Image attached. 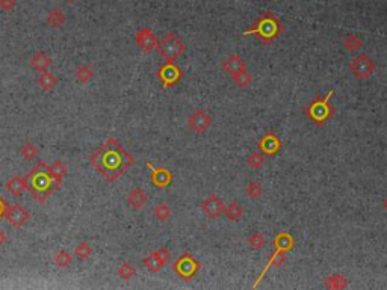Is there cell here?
<instances>
[{
	"instance_id": "cell-1",
	"label": "cell",
	"mask_w": 387,
	"mask_h": 290,
	"mask_svg": "<svg viewBox=\"0 0 387 290\" xmlns=\"http://www.w3.org/2000/svg\"><path fill=\"white\" fill-rule=\"evenodd\" d=\"M91 164L106 177L108 181H115L133 164V157L115 138H111L91 156Z\"/></svg>"
},
{
	"instance_id": "cell-2",
	"label": "cell",
	"mask_w": 387,
	"mask_h": 290,
	"mask_svg": "<svg viewBox=\"0 0 387 290\" xmlns=\"http://www.w3.org/2000/svg\"><path fill=\"white\" fill-rule=\"evenodd\" d=\"M28 181V189L32 194L34 200H37L38 203H44L47 198H50L56 191H58V184L53 178V175L50 174L48 166L44 162H38L37 165L31 169V172L24 177Z\"/></svg>"
},
{
	"instance_id": "cell-3",
	"label": "cell",
	"mask_w": 387,
	"mask_h": 290,
	"mask_svg": "<svg viewBox=\"0 0 387 290\" xmlns=\"http://www.w3.org/2000/svg\"><path fill=\"white\" fill-rule=\"evenodd\" d=\"M281 31H283V26L278 21V18L274 14H271V12H265L257 21L253 24L251 29H248V31L244 32V35H253V34H256V35L260 37L259 38L260 41L265 42V44H269V42H272L277 38V35Z\"/></svg>"
},
{
	"instance_id": "cell-4",
	"label": "cell",
	"mask_w": 387,
	"mask_h": 290,
	"mask_svg": "<svg viewBox=\"0 0 387 290\" xmlns=\"http://www.w3.org/2000/svg\"><path fill=\"white\" fill-rule=\"evenodd\" d=\"M158 51L159 55L167 61V62H174L177 58H180L185 50H186V45L183 42L180 41L174 34H167L161 41H158Z\"/></svg>"
},
{
	"instance_id": "cell-5",
	"label": "cell",
	"mask_w": 387,
	"mask_h": 290,
	"mask_svg": "<svg viewBox=\"0 0 387 290\" xmlns=\"http://www.w3.org/2000/svg\"><path fill=\"white\" fill-rule=\"evenodd\" d=\"M349 70L351 73L354 74V77L363 81V79H368L374 74L375 71V64L374 61L366 56V55H360L357 58H354L349 64Z\"/></svg>"
},
{
	"instance_id": "cell-6",
	"label": "cell",
	"mask_w": 387,
	"mask_h": 290,
	"mask_svg": "<svg viewBox=\"0 0 387 290\" xmlns=\"http://www.w3.org/2000/svg\"><path fill=\"white\" fill-rule=\"evenodd\" d=\"M170 258H171V252L168 249L159 248L156 249L154 252H151L150 255H147L144 258V261H142V265H144V268L148 272L156 274V272H159L170 261Z\"/></svg>"
},
{
	"instance_id": "cell-7",
	"label": "cell",
	"mask_w": 387,
	"mask_h": 290,
	"mask_svg": "<svg viewBox=\"0 0 387 290\" xmlns=\"http://www.w3.org/2000/svg\"><path fill=\"white\" fill-rule=\"evenodd\" d=\"M5 219L9 222V225H12L14 228H23L29 219H31V213L28 208H24L20 204H12L8 206L5 212Z\"/></svg>"
},
{
	"instance_id": "cell-8",
	"label": "cell",
	"mask_w": 387,
	"mask_h": 290,
	"mask_svg": "<svg viewBox=\"0 0 387 290\" xmlns=\"http://www.w3.org/2000/svg\"><path fill=\"white\" fill-rule=\"evenodd\" d=\"M198 269H200V263H198L195 258H192L189 254H183V255L174 263V271H175L182 278H185V280L192 278V277L197 274Z\"/></svg>"
},
{
	"instance_id": "cell-9",
	"label": "cell",
	"mask_w": 387,
	"mask_h": 290,
	"mask_svg": "<svg viewBox=\"0 0 387 290\" xmlns=\"http://www.w3.org/2000/svg\"><path fill=\"white\" fill-rule=\"evenodd\" d=\"M333 95V91H330L328 94H327V97L325 98H322V100H316L312 106H310V109H308V114H310V117L316 121V123H324L328 117H330V114H331V108L328 106V98Z\"/></svg>"
},
{
	"instance_id": "cell-10",
	"label": "cell",
	"mask_w": 387,
	"mask_h": 290,
	"mask_svg": "<svg viewBox=\"0 0 387 290\" xmlns=\"http://www.w3.org/2000/svg\"><path fill=\"white\" fill-rule=\"evenodd\" d=\"M200 208L203 210V213L211 218V219H216L221 213H224V208H225V203L221 197L218 195H209L201 204H200Z\"/></svg>"
},
{
	"instance_id": "cell-11",
	"label": "cell",
	"mask_w": 387,
	"mask_h": 290,
	"mask_svg": "<svg viewBox=\"0 0 387 290\" xmlns=\"http://www.w3.org/2000/svg\"><path fill=\"white\" fill-rule=\"evenodd\" d=\"M188 124H189V127H191L194 131H197V133H204V131L211 127V124H212V118L209 117L208 112L198 109V111H195V112L189 117Z\"/></svg>"
},
{
	"instance_id": "cell-12",
	"label": "cell",
	"mask_w": 387,
	"mask_h": 290,
	"mask_svg": "<svg viewBox=\"0 0 387 290\" xmlns=\"http://www.w3.org/2000/svg\"><path fill=\"white\" fill-rule=\"evenodd\" d=\"M159 79L162 81L164 83V86L165 88H170L171 85L174 83H177L180 81V77H182V71H180V68L175 65V64H172V62H167L161 70H159Z\"/></svg>"
},
{
	"instance_id": "cell-13",
	"label": "cell",
	"mask_w": 387,
	"mask_h": 290,
	"mask_svg": "<svg viewBox=\"0 0 387 290\" xmlns=\"http://www.w3.org/2000/svg\"><path fill=\"white\" fill-rule=\"evenodd\" d=\"M136 44L144 51H151L158 47V38L148 28H142L136 34Z\"/></svg>"
},
{
	"instance_id": "cell-14",
	"label": "cell",
	"mask_w": 387,
	"mask_h": 290,
	"mask_svg": "<svg viewBox=\"0 0 387 290\" xmlns=\"http://www.w3.org/2000/svg\"><path fill=\"white\" fill-rule=\"evenodd\" d=\"M222 68H224V71H225L231 79H233L235 76H238V74L247 71L245 62H244L238 55H231L230 58H227V59L224 61V64H222Z\"/></svg>"
},
{
	"instance_id": "cell-15",
	"label": "cell",
	"mask_w": 387,
	"mask_h": 290,
	"mask_svg": "<svg viewBox=\"0 0 387 290\" xmlns=\"http://www.w3.org/2000/svg\"><path fill=\"white\" fill-rule=\"evenodd\" d=\"M151 169V181L156 188H165L171 183V172L167 168H153L151 164H147Z\"/></svg>"
},
{
	"instance_id": "cell-16",
	"label": "cell",
	"mask_w": 387,
	"mask_h": 290,
	"mask_svg": "<svg viewBox=\"0 0 387 290\" xmlns=\"http://www.w3.org/2000/svg\"><path fill=\"white\" fill-rule=\"evenodd\" d=\"M147 201H148V197H147V194L141 188L132 189L129 192V195H127V204L132 208H135V210H141L147 204Z\"/></svg>"
},
{
	"instance_id": "cell-17",
	"label": "cell",
	"mask_w": 387,
	"mask_h": 290,
	"mask_svg": "<svg viewBox=\"0 0 387 290\" xmlns=\"http://www.w3.org/2000/svg\"><path fill=\"white\" fill-rule=\"evenodd\" d=\"M31 67L38 71V73H43V71H47L48 67L51 65V58L48 55H45L44 51H37L32 55L31 61H29Z\"/></svg>"
},
{
	"instance_id": "cell-18",
	"label": "cell",
	"mask_w": 387,
	"mask_h": 290,
	"mask_svg": "<svg viewBox=\"0 0 387 290\" xmlns=\"http://www.w3.org/2000/svg\"><path fill=\"white\" fill-rule=\"evenodd\" d=\"M6 189L11 195L20 197L28 189V181H26V178H21L20 175H14L6 181Z\"/></svg>"
},
{
	"instance_id": "cell-19",
	"label": "cell",
	"mask_w": 387,
	"mask_h": 290,
	"mask_svg": "<svg viewBox=\"0 0 387 290\" xmlns=\"http://www.w3.org/2000/svg\"><path fill=\"white\" fill-rule=\"evenodd\" d=\"M47 23L51 26V28H62L67 21V17H65V12L61 9V8H51L48 12H47Z\"/></svg>"
},
{
	"instance_id": "cell-20",
	"label": "cell",
	"mask_w": 387,
	"mask_h": 290,
	"mask_svg": "<svg viewBox=\"0 0 387 290\" xmlns=\"http://www.w3.org/2000/svg\"><path fill=\"white\" fill-rule=\"evenodd\" d=\"M281 144L280 141L274 136V135H266L262 141H260V148L266 153V154H274L280 150Z\"/></svg>"
},
{
	"instance_id": "cell-21",
	"label": "cell",
	"mask_w": 387,
	"mask_h": 290,
	"mask_svg": "<svg viewBox=\"0 0 387 290\" xmlns=\"http://www.w3.org/2000/svg\"><path fill=\"white\" fill-rule=\"evenodd\" d=\"M48 169H50V174L53 175V178H55L56 184H58V186H61V184H62V181H64V178H65V175H67V172H68V169H67L65 164H64V162H61V161H55L51 165L48 166Z\"/></svg>"
},
{
	"instance_id": "cell-22",
	"label": "cell",
	"mask_w": 387,
	"mask_h": 290,
	"mask_svg": "<svg viewBox=\"0 0 387 290\" xmlns=\"http://www.w3.org/2000/svg\"><path fill=\"white\" fill-rule=\"evenodd\" d=\"M324 284L327 289H345L348 286V281H346V277L341 275V274H334V275H330L324 280Z\"/></svg>"
},
{
	"instance_id": "cell-23",
	"label": "cell",
	"mask_w": 387,
	"mask_h": 290,
	"mask_svg": "<svg viewBox=\"0 0 387 290\" xmlns=\"http://www.w3.org/2000/svg\"><path fill=\"white\" fill-rule=\"evenodd\" d=\"M224 213H225L228 221H239L241 216L244 215V207L238 201H231L228 206H225Z\"/></svg>"
},
{
	"instance_id": "cell-24",
	"label": "cell",
	"mask_w": 387,
	"mask_h": 290,
	"mask_svg": "<svg viewBox=\"0 0 387 290\" xmlns=\"http://www.w3.org/2000/svg\"><path fill=\"white\" fill-rule=\"evenodd\" d=\"M56 83H58L56 76H55V74H51L50 71H43V73H41V76L38 77V85L41 86V89L45 91V92L51 91V89L56 86Z\"/></svg>"
},
{
	"instance_id": "cell-25",
	"label": "cell",
	"mask_w": 387,
	"mask_h": 290,
	"mask_svg": "<svg viewBox=\"0 0 387 290\" xmlns=\"http://www.w3.org/2000/svg\"><path fill=\"white\" fill-rule=\"evenodd\" d=\"M53 261L56 263V266H59V268H68L71 263H73V255L68 252V251H65V249H62V251H58L56 254H55V257H53Z\"/></svg>"
},
{
	"instance_id": "cell-26",
	"label": "cell",
	"mask_w": 387,
	"mask_h": 290,
	"mask_svg": "<svg viewBox=\"0 0 387 290\" xmlns=\"http://www.w3.org/2000/svg\"><path fill=\"white\" fill-rule=\"evenodd\" d=\"M94 77V71H92V68L89 67V65H81L78 70H76V79H78V82L82 83V85H85L88 83L91 79Z\"/></svg>"
},
{
	"instance_id": "cell-27",
	"label": "cell",
	"mask_w": 387,
	"mask_h": 290,
	"mask_svg": "<svg viewBox=\"0 0 387 290\" xmlns=\"http://www.w3.org/2000/svg\"><path fill=\"white\" fill-rule=\"evenodd\" d=\"M38 154H40V150H38V147L35 145V144H24L23 147H21V156H23V159H26L28 162H32V161H35L37 157H38Z\"/></svg>"
},
{
	"instance_id": "cell-28",
	"label": "cell",
	"mask_w": 387,
	"mask_h": 290,
	"mask_svg": "<svg viewBox=\"0 0 387 290\" xmlns=\"http://www.w3.org/2000/svg\"><path fill=\"white\" fill-rule=\"evenodd\" d=\"M153 215H154V218L156 219H159V221H162V222H165V221H168L170 219V216H171V208L168 204H165V203H162V204H158L154 210H153Z\"/></svg>"
},
{
	"instance_id": "cell-29",
	"label": "cell",
	"mask_w": 387,
	"mask_h": 290,
	"mask_svg": "<svg viewBox=\"0 0 387 290\" xmlns=\"http://www.w3.org/2000/svg\"><path fill=\"white\" fill-rule=\"evenodd\" d=\"M74 254L79 260H88L92 255V248L86 242H79L74 248Z\"/></svg>"
},
{
	"instance_id": "cell-30",
	"label": "cell",
	"mask_w": 387,
	"mask_h": 290,
	"mask_svg": "<svg viewBox=\"0 0 387 290\" xmlns=\"http://www.w3.org/2000/svg\"><path fill=\"white\" fill-rule=\"evenodd\" d=\"M247 195L251 198V200H259L262 195H263V188L259 181H251L247 184V189H245Z\"/></svg>"
},
{
	"instance_id": "cell-31",
	"label": "cell",
	"mask_w": 387,
	"mask_h": 290,
	"mask_svg": "<svg viewBox=\"0 0 387 290\" xmlns=\"http://www.w3.org/2000/svg\"><path fill=\"white\" fill-rule=\"evenodd\" d=\"M275 247L288 251V249H291L294 247V241H292V238H291L288 233H281V234H278L277 239H275Z\"/></svg>"
},
{
	"instance_id": "cell-32",
	"label": "cell",
	"mask_w": 387,
	"mask_h": 290,
	"mask_svg": "<svg viewBox=\"0 0 387 290\" xmlns=\"http://www.w3.org/2000/svg\"><path fill=\"white\" fill-rule=\"evenodd\" d=\"M117 274H118V277H121L123 280H130V278H133L135 277V274H136V269L130 265V263H123L120 268H118V271H117Z\"/></svg>"
},
{
	"instance_id": "cell-33",
	"label": "cell",
	"mask_w": 387,
	"mask_h": 290,
	"mask_svg": "<svg viewBox=\"0 0 387 290\" xmlns=\"http://www.w3.org/2000/svg\"><path fill=\"white\" fill-rule=\"evenodd\" d=\"M344 44L348 51H355V50H358V48L362 47L363 42H362V38H360V37H357V35H349V37L345 38Z\"/></svg>"
},
{
	"instance_id": "cell-34",
	"label": "cell",
	"mask_w": 387,
	"mask_h": 290,
	"mask_svg": "<svg viewBox=\"0 0 387 290\" xmlns=\"http://www.w3.org/2000/svg\"><path fill=\"white\" fill-rule=\"evenodd\" d=\"M247 164H248V166H251L253 169H260L262 166L265 165V154H262V153L250 154L248 159H247Z\"/></svg>"
},
{
	"instance_id": "cell-35",
	"label": "cell",
	"mask_w": 387,
	"mask_h": 290,
	"mask_svg": "<svg viewBox=\"0 0 387 290\" xmlns=\"http://www.w3.org/2000/svg\"><path fill=\"white\" fill-rule=\"evenodd\" d=\"M248 245L251 247L253 249H262L265 247V244H266V241H265V238H263V234H260V233H254V234H251L250 238H248Z\"/></svg>"
},
{
	"instance_id": "cell-36",
	"label": "cell",
	"mask_w": 387,
	"mask_h": 290,
	"mask_svg": "<svg viewBox=\"0 0 387 290\" xmlns=\"http://www.w3.org/2000/svg\"><path fill=\"white\" fill-rule=\"evenodd\" d=\"M233 81H235V83H236L238 86L245 88V86H248V83L251 82V76H250V73H248V70H247V71H244V73L235 76Z\"/></svg>"
},
{
	"instance_id": "cell-37",
	"label": "cell",
	"mask_w": 387,
	"mask_h": 290,
	"mask_svg": "<svg viewBox=\"0 0 387 290\" xmlns=\"http://www.w3.org/2000/svg\"><path fill=\"white\" fill-rule=\"evenodd\" d=\"M17 6L15 0H0V9L3 12H12Z\"/></svg>"
},
{
	"instance_id": "cell-38",
	"label": "cell",
	"mask_w": 387,
	"mask_h": 290,
	"mask_svg": "<svg viewBox=\"0 0 387 290\" xmlns=\"http://www.w3.org/2000/svg\"><path fill=\"white\" fill-rule=\"evenodd\" d=\"M6 207H8V204L5 203V200L0 197V221L5 218V212H6Z\"/></svg>"
},
{
	"instance_id": "cell-39",
	"label": "cell",
	"mask_w": 387,
	"mask_h": 290,
	"mask_svg": "<svg viewBox=\"0 0 387 290\" xmlns=\"http://www.w3.org/2000/svg\"><path fill=\"white\" fill-rule=\"evenodd\" d=\"M5 244H6V234H5V231L0 230V248H2Z\"/></svg>"
},
{
	"instance_id": "cell-40",
	"label": "cell",
	"mask_w": 387,
	"mask_h": 290,
	"mask_svg": "<svg viewBox=\"0 0 387 290\" xmlns=\"http://www.w3.org/2000/svg\"><path fill=\"white\" fill-rule=\"evenodd\" d=\"M383 206H384V208H386V210H387V198H386V200H384V203H383Z\"/></svg>"
},
{
	"instance_id": "cell-41",
	"label": "cell",
	"mask_w": 387,
	"mask_h": 290,
	"mask_svg": "<svg viewBox=\"0 0 387 290\" xmlns=\"http://www.w3.org/2000/svg\"><path fill=\"white\" fill-rule=\"evenodd\" d=\"M67 2H68V3H71V2H76V0H67Z\"/></svg>"
}]
</instances>
